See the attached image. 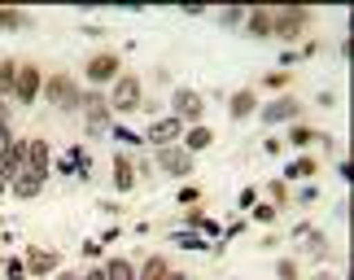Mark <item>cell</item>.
<instances>
[{
    "instance_id": "obj_1",
    "label": "cell",
    "mask_w": 354,
    "mask_h": 280,
    "mask_svg": "<svg viewBox=\"0 0 354 280\" xmlns=\"http://www.w3.org/2000/svg\"><path fill=\"white\" fill-rule=\"evenodd\" d=\"M306 22H310V9H302V5L271 9V35H280V39H297L306 31Z\"/></svg>"
},
{
    "instance_id": "obj_2",
    "label": "cell",
    "mask_w": 354,
    "mask_h": 280,
    "mask_svg": "<svg viewBox=\"0 0 354 280\" xmlns=\"http://www.w3.org/2000/svg\"><path fill=\"white\" fill-rule=\"evenodd\" d=\"M44 92H48V101L57 105V110H66V114L84 105V92H79V84H75L71 75H53L48 84H44Z\"/></svg>"
},
{
    "instance_id": "obj_3",
    "label": "cell",
    "mask_w": 354,
    "mask_h": 280,
    "mask_svg": "<svg viewBox=\"0 0 354 280\" xmlns=\"http://www.w3.org/2000/svg\"><path fill=\"white\" fill-rule=\"evenodd\" d=\"M140 79L136 75H118L114 79V92H110V110H118V114H131V110H140Z\"/></svg>"
},
{
    "instance_id": "obj_4",
    "label": "cell",
    "mask_w": 354,
    "mask_h": 280,
    "mask_svg": "<svg viewBox=\"0 0 354 280\" xmlns=\"http://www.w3.org/2000/svg\"><path fill=\"white\" fill-rule=\"evenodd\" d=\"M145 140H149V144H158V149H171L175 140H184V123H180L175 114H167V118H158V123H149Z\"/></svg>"
},
{
    "instance_id": "obj_5",
    "label": "cell",
    "mask_w": 354,
    "mask_h": 280,
    "mask_svg": "<svg viewBox=\"0 0 354 280\" xmlns=\"http://www.w3.org/2000/svg\"><path fill=\"white\" fill-rule=\"evenodd\" d=\"M79 110H84V118H88V131H92V136H101L105 123H110V101H105L101 92H88Z\"/></svg>"
},
{
    "instance_id": "obj_6",
    "label": "cell",
    "mask_w": 354,
    "mask_h": 280,
    "mask_svg": "<svg viewBox=\"0 0 354 280\" xmlns=\"http://www.w3.org/2000/svg\"><path fill=\"white\" fill-rule=\"evenodd\" d=\"M175 118L180 123H197L201 118V110H206V101H201V92H193V88H175Z\"/></svg>"
},
{
    "instance_id": "obj_7",
    "label": "cell",
    "mask_w": 354,
    "mask_h": 280,
    "mask_svg": "<svg viewBox=\"0 0 354 280\" xmlns=\"http://www.w3.org/2000/svg\"><path fill=\"white\" fill-rule=\"evenodd\" d=\"M39 88H44V75H39V66H18V84H13V97L22 105H31L39 97Z\"/></svg>"
},
{
    "instance_id": "obj_8",
    "label": "cell",
    "mask_w": 354,
    "mask_h": 280,
    "mask_svg": "<svg viewBox=\"0 0 354 280\" xmlns=\"http://www.w3.org/2000/svg\"><path fill=\"white\" fill-rule=\"evenodd\" d=\"M158 167L167 171V176H193V153L180 149V144H171V149H158Z\"/></svg>"
},
{
    "instance_id": "obj_9",
    "label": "cell",
    "mask_w": 354,
    "mask_h": 280,
    "mask_svg": "<svg viewBox=\"0 0 354 280\" xmlns=\"http://www.w3.org/2000/svg\"><path fill=\"white\" fill-rule=\"evenodd\" d=\"M22 171H26V140H13L9 149H5V158H0V180L13 184Z\"/></svg>"
},
{
    "instance_id": "obj_10",
    "label": "cell",
    "mask_w": 354,
    "mask_h": 280,
    "mask_svg": "<svg viewBox=\"0 0 354 280\" xmlns=\"http://www.w3.org/2000/svg\"><path fill=\"white\" fill-rule=\"evenodd\" d=\"M84 75H88V84H110V79H118V53H97Z\"/></svg>"
},
{
    "instance_id": "obj_11",
    "label": "cell",
    "mask_w": 354,
    "mask_h": 280,
    "mask_svg": "<svg viewBox=\"0 0 354 280\" xmlns=\"http://www.w3.org/2000/svg\"><path fill=\"white\" fill-rule=\"evenodd\" d=\"M258 114H263V123H289V118L302 114V101H297V97H276L271 105H263Z\"/></svg>"
},
{
    "instance_id": "obj_12",
    "label": "cell",
    "mask_w": 354,
    "mask_h": 280,
    "mask_svg": "<svg viewBox=\"0 0 354 280\" xmlns=\"http://www.w3.org/2000/svg\"><path fill=\"white\" fill-rule=\"evenodd\" d=\"M48 162H53V153H48V140H26V176H39V180H48Z\"/></svg>"
},
{
    "instance_id": "obj_13",
    "label": "cell",
    "mask_w": 354,
    "mask_h": 280,
    "mask_svg": "<svg viewBox=\"0 0 354 280\" xmlns=\"http://www.w3.org/2000/svg\"><path fill=\"white\" fill-rule=\"evenodd\" d=\"M57 254H53V250H26V272H31V276H48V272H57Z\"/></svg>"
},
{
    "instance_id": "obj_14",
    "label": "cell",
    "mask_w": 354,
    "mask_h": 280,
    "mask_svg": "<svg viewBox=\"0 0 354 280\" xmlns=\"http://www.w3.org/2000/svg\"><path fill=\"white\" fill-rule=\"evenodd\" d=\"M114 189H118V193L136 189V162H131L127 153H118V158H114Z\"/></svg>"
},
{
    "instance_id": "obj_15",
    "label": "cell",
    "mask_w": 354,
    "mask_h": 280,
    "mask_svg": "<svg viewBox=\"0 0 354 280\" xmlns=\"http://www.w3.org/2000/svg\"><path fill=\"white\" fill-rule=\"evenodd\" d=\"M245 31H250L254 39H267L271 35V9H250L245 13Z\"/></svg>"
},
{
    "instance_id": "obj_16",
    "label": "cell",
    "mask_w": 354,
    "mask_h": 280,
    "mask_svg": "<svg viewBox=\"0 0 354 280\" xmlns=\"http://www.w3.org/2000/svg\"><path fill=\"white\" fill-rule=\"evenodd\" d=\"M9 189H13V197H22V202H31V197H39V189H44V180H39V176H26V171H22V176L13 180Z\"/></svg>"
},
{
    "instance_id": "obj_17",
    "label": "cell",
    "mask_w": 354,
    "mask_h": 280,
    "mask_svg": "<svg viewBox=\"0 0 354 280\" xmlns=\"http://www.w3.org/2000/svg\"><path fill=\"white\" fill-rule=\"evenodd\" d=\"M254 110H258V101H254L250 88H245V92H232V105H227V114H232L236 123H241V118H250Z\"/></svg>"
},
{
    "instance_id": "obj_18",
    "label": "cell",
    "mask_w": 354,
    "mask_h": 280,
    "mask_svg": "<svg viewBox=\"0 0 354 280\" xmlns=\"http://www.w3.org/2000/svg\"><path fill=\"white\" fill-rule=\"evenodd\" d=\"M167 276H171V268H167V259H162V254L145 259V268L136 272V280H167Z\"/></svg>"
},
{
    "instance_id": "obj_19",
    "label": "cell",
    "mask_w": 354,
    "mask_h": 280,
    "mask_svg": "<svg viewBox=\"0 0 354 280\" xmlns=\"http://www.w3.org/2000/svg\"><path fill=\"white\" fill-rule=\"evenodd\" d=\"M210 140H214V131H210V127H193V131L184 136V149H188V153H197V149H210Z\"/></svg>"
},
{
    "instance_id": "obj_20",
    "label": "cell",
    "mask_w": 354,
    "mask_h": 280,
    "mask_svg": "<svg viewBox=\"0 0 354 280\" xmlns=\"http://www.w3.org/2000/svg\"><path fill=\"white\" fill-rule=\"evenodd\" d=\"M171 245H180V250H206L210 241L201 232H171Z\"/></svg>"
},
{
    "instance_id": "obj_21",
    "label": "cell",
    "mask_w": 354,
    "mask_h": 280,
    "mask_svg": "<svg viewBox=\"0 0 354 280\" xmlns=\"http://www.w3.org/2000/svg\"><path fill=\"white\" fill-rule=\"evenodd\" d=\"M13 84H18V62L0 57V92H13Z\"/></svg>"
},
{
    "instance_id": "obj_22",
    "label": "cell",
    "mask_w": 354,
    "mask_h": 280,
    "mask_svg": "<svg viewBox=\"0 0 354 280\" xmlns=\"http://www.w3.org/2000/svg\"><path fill=\"white\" fill-rule=\"evenodd\" d=\"M105 276H110V280H136V268L127 259H110V263H105Z\"/></svg>"
},
{
    "instance_id": "obj_23",
    "label": "cell",
    "mask_w": 354,
    "mask_h": 280,
    "mask_svg": "<svg viewBox=\"0 0 354 280\" xmlns=\"http://www.w3.org/2000/svg\"><path fill=\"white\" fill-rule=\"evenodd\" d=\"M22 26H26L22 9H0V31H22Z\"/></svg>"
},
{
    "instance_id": "obj_24",
    "label": "cell",
    "mask_w": 354,
    "mask_h": 280,
    "mask_svg": "<svg viewBox=\"0 0 354 280\" xmlns=\"http://www.w3.org/2000/svg\"><path fill=\"white\" fill-rule=\"evenodd\" d=\"M289 180H306V176H315V158H297V162H289V171H284Z\"/></svg>"
},
{
    "instance_id": "obj_25",
    "label": "cell",
    "mask_w": 354,
    "mask_h": 280,
    "mask_svg": "<svg viewBox=\"0 0 354 280\" xmlns=\"http://www.w3.org/2000/svg\"><path fill=\"white\" fill-rule=\"evenodd\" d=\"M13 144V136H9V110L0 105V158H5V149Z\"/></svg>"
},
{
    "instance_id": "obj_26",
    "label": "cell",
    "mask_w": 354,
    "mask_h": 280,
    "mask_svg": "<svg viewBox=\"0 0 354 280\" xmlns=\"http://www.w3.org/2000/svg\"><path fill=\"white\" fill-rule=\"evenodd\" d=\"M276 215H280V206H271V202L254 206V219H258V223H276Z\"/></svg>"
},
{
    "instance_id": "obj_27",
    "label": "cell",
    "mask_w": 354,
    "mask_h": 280,
    "mask_svg": "<svg viewBox=\"0 0 354 280\" xmlns=\"http://www.w3.org/2000/svg\"><path fill=\"white\" fill-rule=\"evenodd\" d=\"M267 193H271V206H284V197H289L284 180H271V184H267Z\"/></svg>"
},
{
    "instance_id": "obj_28",
    "label": "cell",
    "mask_w": 354,
    "mask_h": 280,
    "mask_svg": "<svg viewBox=\"0 0 354 280\" xmlns=\"http://www.w3.org/2000/svg\"><path fill=\"white\" fill-rule=\"evenodd\" d=\"M310 140H315V131H310V127H293V131H289V144H297V149H302V144H310Z\"/></svg>"
},
{
    "instance_id": "obj_29",
    "label": "cell",
    "mask_w": 354,
    "mask_h": 280,
    "mask_svg": "<svg viewBox=\"0 0 354 280\" xmlns=\"http://www.w3.org/2000/svg\"><path fill=\"white\" fill-rule=\"evenodd\" d=\"M5 276H9V280H26V263L9 259V263H5Z\"/></svg>"
},
{
    "instance_id": "obj_30",
    "label": "cell",
    "mask_w": 354,
    "mask_h": 280,
    "mask_svg": "<svg viewBox=\"0 0 354 280\" xmlns=\"http://www.w3.org/2000/svg\"><path fill=\"white\" fill-rule=\"evenodd\" d=\"M293 276H297V263H293V259H284L280 268H276V280H293Z\"/></svg>"
},
{
    "instance_id": "obj_31",
    "label": "cell",
    "mask_w": 354,
    "mask_h": 280,
    "mask_svg": "<svg viewBox=\"0 0 354 280\" xmlns=\"http://www.w3.org/2000/svg\"><path fill=\"white\" fill-rule=\"evenodd\" d=\"M306 250H310V254H324V250H328V245H324V232H306Z\"/></svg>"
},
{
    "instance_id": "obj_32",
    "label": "cell",
    "mask_w": 354,
    "mask_h": 280,
    "mask_svg": "<svg viewBox=\"0 0 354 280\" xmlns=\"http://www.w3.org/2000/svg\"><path fill=\"white\" fill-rule=\"evenodd\" d=\"M241 18H245V9H223V13H219V22H223V26H236Z\"/></svg>"
},
{
    "instance_id": "obj_33",
    "label": "cell",
    "mask_w": 354,
    "mask_h": 280,
    "mask_svg": "<svg viewBox=\"0 0 354 280\" xmlns=\"http://www.w3.org/2000/svg\"><path fill=\"white\" fill-rule=\"evenodd\" d=\"M284 84H289V75H284V71H276V75H267V88H284Z\"/></svg>"
},
{
    "instance_id": "obj_34",
    "label": "cell",
    "mask_w": 354,
    "mask_h": 280,
    "mask_svg": "<svg viewBox=\"0 0 354 280\" xmlns=\"http://www.w3.org/2000/svg\"><path fill=\"white\" fill-rule=\"evenodd\" d=\"M315 197H319V189H315V184H306V189L297 193V202H315Z\"/></svg>"
},
{
    "instance_id": "obj_35",
    "label": "cell",
    "mask_w": 354,
    "mask_h": 280,
    "mask_svg": "<svg viewBox=\"0 0 354 280\" xmlns=\"http://www.w3.org/2000/svg\"><path fill=\"white\" fill-rule=\"evenodd\" d=\"M118 140H122V144H140V136H136V131H127V127H118Z\"/></svg>"
},
{
    "instance_id": "obj_36",
    "label": "cell",
    "mask_w": 354,
    "mask_h": 280,
    "mask_svg": "<svg viewBox=\"0 0 354 280\" xmlns=\"http://www.w3.org/2000/svg\"><path fill=\"white\" fill-rule=\"evenodd\" d=\"M79 280H110V276H105V268H92L88 276H79Z\"/></svg>"
},
{
    "instance_id": "obj_37",
    "label": "cell",
    "mask_w": 354,
    "mask_h": 280,
    "mask_svg": "<svg viewBox=\"0 0 354 280\" xmlns=\"http://www.w3.org/2000/svg\"><path fill=\"white\" fill-rule=\"evenodd\" d=\"M167 280H188V276H184V272H171V276H167Z\"/></svg>"
},
{
    "instance_id": "obj_38",
    "label": "cell",
    "mask_w": 354,
    "mask_h": 280,
    "mask_svg": "<svg viewBox=\"0 0 354 280\" xmlns=\"http://www.w3.org/2000/svg\"><path fill=\"white\" fill-rule=\"evenodd\" d=\"M57 280H79V276H71V272H62V276H57Z\"/></svg>"
},
{
    "instance_id": "obj_39",
    "label": "cell",
    "mask_w": 354,
    "mask_h": 280,
    "mask_svg": "<svg viewBox=\"0 0 354 280\" xmlns=\"http://www.w3.org/2000/svg\"><path fill=\"white\" fill-rule=\"evenodd\" d=\"M315 280H337V276H328V272H319V276H315Z\"/></svg>"
}]
</instances>
